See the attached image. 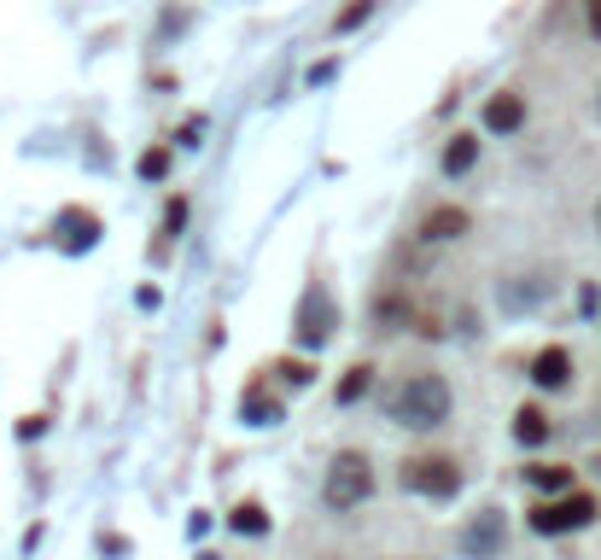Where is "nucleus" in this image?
Returning <instances> with one entry per match:
<instances>
[{"label":"nucleus","instance_id":"4","mask_svg":"<svg viewBox=\"0 0 601 560\" xmlns=\"http://www.w3.org/2000/svg\"><path fill=\"white\" fill-rule=\"evenodd\" d=\"M595 496L590 490H561L555 503H544V508H531V531H544V537H561V531H584L590 520H595Z\"/></svg>","mask_w":601,"mask_h":560},{"label":"nucleus","instance_id":"23","mask_svg":"<svg viewBox=\"0 0 601 560\" xmlns=\"http://www.w3.org/2000/svg\"><path fill=\"white\" fill-rule=\"evenodd\" d=\"M595 112H601V94H595Z\"/></svg>","mask_w":601,"mask_h":560},{"label":"nucleus","instance_id":"21","mask_svg":"<svg viewBox=\"0 0 601 560\" xmlns=\"http://www.w3.org/2000/svg\"><path fill=\"white\" fill-rule=\"evenodd\" d=\"M584 24H590V35L601 41V0H584Z\"/></svg>","mask_w":601,"mask_h":560},{"label":"nucleus","instance_id":"1","mask_svg":"<svg viewBox=\"0 0 601 560\" xmlns=\"http://www.w3.org/2000/svg\"><path fill=\"white\" fill-rule=\"evenodd\" d=\"M450 380L444 373H409V380L391 391V421L409 426V432H432L450 421Z\"/></svg>","mask_w":601,"mask_h":560},{"label":"nucleus","instance_id":"14","mask_svg":"<svg viewBox=\"0 0 601 560\" xmlns=\"http://www.w3.org/2000/svg\"><path fill=\"white\" fill-rule=\"evenodd\" d=\"M375 12H380V0H350V7L334 18V35H350V30H362L368 18H375Z\"/></svg>","mask_w":601,"mask_h":560},{"label":"nucleus","instance_id":"7","mask_svg":"<svg viewBox=\"0 0 601 560\" xmlns=\"http://www.w3.org/2000/svg\"><path fill=\"white\" fill-rule=\"evenodd\" d=\"M514 129H526V94H491V106H485V135H514Z\"/></svg>","mask_w":601,"mask_h":560},{"label":"nucleus","instance_id":"5","mask_svg":"<svg viewBox=\"0 0 601 560\" xmlns=\"http://www.w3.org/2000/svg\"><path fill=\"white\" fill-rule=\"evenodd\" d=\"M403 485L432 496V503H450V496L462 490V467H455L450 455H414V462H403Z\"/></svg>","mask_w":601,"mask_h":560},{"label":"nucleus","instance_id":"18","mask_svg":"<svg viewBox=\"0 0 601 560\" xmlns=\"http://www.w3.org/2000/svg\"><path fill=\"white\" fill-rule=\"evenodd\" d=\"M164 170H170V152H147V158H140V176H164Z\"/></svg>","mask_w":601,"mask_h":560},{"label":"nucleus","instance_id":"10","mask_svg":"<svg viewBox=\"0 0 601 560\" xmlns=\"http://www.w3.org/2000/svg\"><path fill=\"white\" fill-rule=\"evenodd\" d=\"M53 234H65V245H71V252H88V245H94V234H99V222H94V211H59Z\"/></svg>","mask_w":601,"mask_h":560},{"label":"nucleus","instance_id":"6","mask_svg":"<svg viewBox=\"0 0 601 560\" xmlns=\"http://www.w3.org/2000/svg\"><path fill=\"white\" fill-rule=\"evenodd\" d=\"M455 543H462V554H467V560H496V554L508 549V520H503V508L473 514V520L462 526V537H455Z\"/></svg>","mask_w":601,"mask_h":560},{"label":"nucleus","instance_id":"17","mask_svg":"<svg viewBox=\"0 0 601 560\" xmlns=\"http://www.w3.org/2000/svg\"><path fill=\"white\" fill-rule=\"evenodd\" d=\"M181 222H188V199H170V211H164V234H181Z\"/></svg>","mask_w":601,"mask_h":560},{"label":"nucleus","instance_id":"15","mask_svg":"<svg viewBox=\"0 0 601 560\" xmlns=\"http://www.w3.org/2000/svg\"><path fill=\"white\" fill-rule=\"evenodd\" d=\"M368 380H375V368H368V362H357V368L345 373V385H339V403H357L362 391H368Z\"/></svg>","mask_w":601,"mask_h":560},{"label":"nucleus","instance_id":"20","mask_svg":"<svg viewBox=\"0 0 601 560\" xmlns=\"http://www.w3.org/2000/svg\"><path fill=\"white\" fill-rule=\"evenodd\" d=\"M204 140V117H193V123H181V147H199Z\"/></svg>","mask_w":601,"mask_h":560},{"label":"nucleus","instance_id":"24","mask_svg":"<svg viewBox=\"0 0 601 560\" xmlns=\"http://www.w3.org/2000/svg\"><path fill=\"white\" fill-rule=\"evenodd\" d=\"M595 222H601V204H595Z\"/></svg>","mask_w":601,"mask_h":560},{"label":"nucleus","instance_id":"3","mask_svg":"<svg viewBox=\"0 0 601 560\" xmlns=\"http://www.w3.org/2000/svg\"><path fill=\"white\" fill-rule=\"evenodd\" d=\"M334 327H339V304H334V293H327L321 281H309L304 298H298V316H293V339H298L304 350H316V345L334 339Z\"/></svg>","mask_w":601,"mask_h":560},{"label":"nucleus","instance_id":"22","mask_svg":"<svg viewBox=\"0 0 601 560\" xmlns=\"http://www.w3.org/2000/svg\"><path fill=\"white\" fill-rule=\"evenodd\" d=\"M595 473H601V455H595Z\"/></svg>","mask_w":601,"mask_h":560},{"label":"nucleus","instance_id":"12","mask_svg":"<svg viewBox=\"0 0 601 560\" xmlns=\"http://www.w3.org/2000/svg\"><path fill=\"white\" fill-rule=\"evenodd\" d=\"M514 439H520V444H544L549 439V414L544 409H520V414H514Z\"/></svg>","mask_w":601,"mask_h":560},{"label":"nucleus","instance_id":"2","mask_svg":"<svg viewBox=\"0 0 601 560\" xmlns=\"http://www.w3.org/2000/svg\"><path fill=\"white\" fill-rule=\"evenodd\" d=\"M368 496H375V462H368L362 450L334 455V467H327V479H321V503L334 514H345V508H362Z\"/></svg>","mask_w":601,"mask_h":560},{"label":"nucleus","instance_id":"13","mask_svg":"<svg viewBox=\"0 0 601 560\" xmlns=\"http://www.w3.org/2000/svg\"><path fill=\"white\" fill-rule=\"evenodd\" d=\"M526 479H531L537 490H572V467L544 462V467H526Z\"/></svg>","mask_w":601,"mask_h":560},{"label":"nucleus","instance_id":"8","mask_svg":"<svg viewBox=\"0 0 601 560\" xmlns=\"http://www.w3.org/2000/svg\"><path fill=\"white\" fill-rule=\"evenodd\" d=\"M531 380L544 385V391H561L567 380H572V350L567 345H544L531 357Z\"/></svg>","mask_w":601,"mask_h":560},{"label":"nucleus","instance_id":"16","mask_svg":"<svg viewBox=\"0 0 601 560\" xmlns=\"http://www.w3.org/2000/svg\"><path fill=\"white\" fill-rule=\"evenodd\" d=\"M234 531H252V537H263V531H268V514H263L257 503H240V508H234Z\"/></svg>","mask_w":601,"mask_h":560},{"label":"nucleus","instance_id":"9","mask_svg":"<svg viewBox=\"0 0 601 560\" xmlns=\"http://www.w3.org/2000/svg\"><path fill=\"white\" fill-rule=\"evenodd\" d=\"M473 228V216L462 211V204H439V211L421 216V240H462Z\"/></svg>","mask_w":601,"mask_h":560},{"label":"nucleus","instance_id":"11","mask_svg":"<svg viewBox=\"0 0 601 560\" xmlns=\"http://www.w3.org/2000/svg\"><path fill=\"white\" fill-rule=\"evenodd\" d=\"M479 163V135H455L444 147V176H467Z\"/></svg>","mask_w":601,"mask_h":560},{"label":"nucleus","instance_id":"19","mask_svg":"<svg viewBox=\"0 0 601 560\" xmlns=\"http://www.w3.org/2000/svg\"><path fill=\"white\" fill-rule=\"evenodd\" d=\"M281 373H286L293 385H309V373H316V368H309V362H281Z\"/></svg>","mask_w":601,"mask_h":560}]
</instances>
